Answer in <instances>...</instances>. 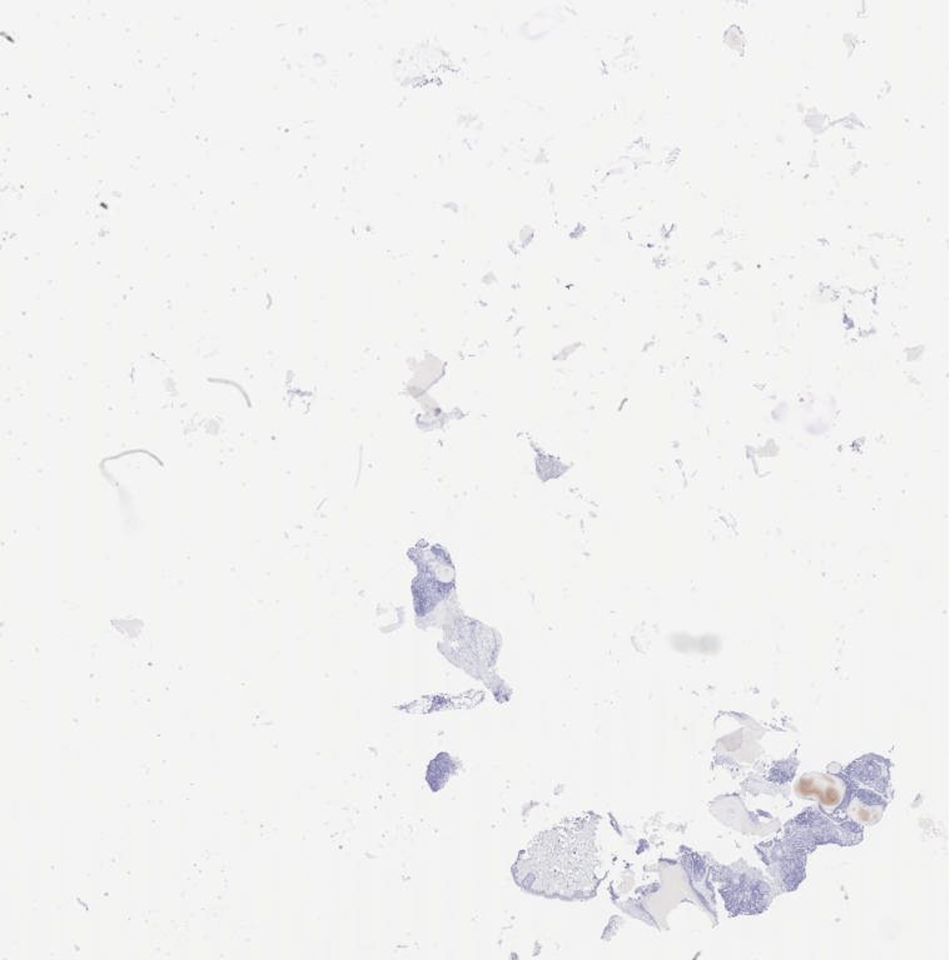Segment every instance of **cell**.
Instances as JSON below:
<instances>
[{"label":"cell","mask_w":950,"mask_h":960,"mask_svg":"<svg viewBox=\"0 0 950 960\" xmlns=\"http://www.w3.org/2000/svg\"><path fill=\"white\" fill-rule=\"evenodd\" d=\"M796 790L804 798H814L824 807L825 810L833 812L842 803L846 785L839 778L827 774L804 775L796 784Z\"/></svg>","instance_id":"obj_1"},{"label":"cell","mask_w":950,"mask_h":960,"mask_svg":"<svg viewBox=\"0 0 950 960\" xmlns=\"http://www.w3.org/2000/svg\"><path fill=\"white\" fill-rule=\"evenodd\" d=\"M454 772L453 758L446 753H440L429 763L428 772H426V782L432 791H440Z\"/></svg>","instance_id":"obj_2"}]
</instances>
